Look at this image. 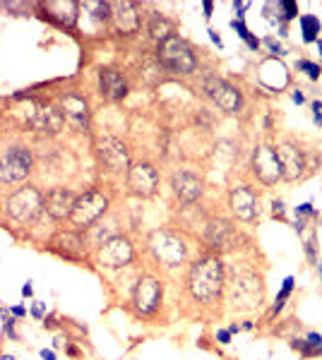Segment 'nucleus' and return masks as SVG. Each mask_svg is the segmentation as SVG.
<instances>
[{"instance_id":"nucleus-1","label":"nucleus","mask_w":322,"mask_h":360,"mask_svg":"<svg viewBox=\"0 0 322 360\" xmlns=\"http://www.w3.org/2000/svg\"><path fill=\"white\" fill-rule=\"evenodd\" d=\"M224 286H226V272L221 257L217 255L200 257L188 272V293L192 295V300L202 305H212L219 300Z\"/></svg>"},{"instance_id":"nucleus-2","label":"nucleus","mask_w":322,"mask_h":360,"mask_svg":"<svg viewBox=\"0 0 322 360\" xmlns=\"http://www.w3.org/2000/svg\"><path fill=\"white\" fill-rule=\"evenodd\" d=\"M3 212H5L8 221H12L17 226H31L44 214V192L31 183L22 185L5 197Z\"/></svg>"},{"instance_id":"nucleus-3","label":"nucleus","mask_w":322,"mask_h":360,"mask_svg":"<svg viewBox=\"0 0 322 360\" xmlns=\"http://www.w3.org/2000/svg\"><path fill=\"white\" fill-rule=\"evenodd\" d=\"M149 252L152 257L166 269H176V267L185 264L188 259V245H185L183 235L171 231V228H156L147 238Z\"/></svg>"},{"instance_id":"nucleus-4","label":"nucleus","mask_w":322,"mask_h":360,"mask_svg":"<svg viewBox=\"0 0 322 360\" xmlns=\"http://www.w3.org/2000/svg\"><path fill=\"white\" fill-rule=\"evenodd\" d=\"M111 206V199L103 195L101 190H84L82 195H77V202H75V209L70 214V223H73L75 231H82L87 233L92 226H96L99 221L106 216Z\"/></svg>"},{"instance_id":"nucleus-5","label":"nucleus","mask_w":322,"mask_h":360,"mask_svg":"<svg viewBox=\"0 0 322 360\" xmlns=\"http://www.w3.org/2000/svg\"><path fill=\"white\" fill-rule=\"evenodd\" d=\"M156 58H159L161 67H166L173 74H192L198 70V58H195L190 44L181 36H171L166 41H161Z\"/></svg>"},{"instance_id":"nucleus-6","label":"nucleus","mask_w":322,"mask_h":360,"mask_svg":"<svg viewBox=\"0 0 322 360\" xmlns=\"http://www.w3.org/2000/svg\"><path fill=\"white\" fill-rule=\"evenodd\" d=\"M34 170V154L24 144H12L0 154V185H20Z\"/></svg>"},{"instance_id":"nucleus-7","label":"nucleus","mask_w":322,"mask_h":360,"mask_svg":"<svg viewBox=\"0 0 322 360\" xmlns=\"http://www.w3.org/2000/svg\"><path fill=\"white\" fill-rule=\"evenodd\" d=\"M94 151H96V159L101 163L106 170L111 173H125L130 170V154H128V147L123 142L113 137V135L103 132V135H96L94 137Z\"/></svg>"},{"instance_id":"nucleus-8","label":"nucleus","mask_w":322,"mask_h":360,"mask_svg":"<svg viewBox=\"0 0 322 360\" xmlns=\"http://www.w3.org/2000/svg\"><path fill=\"white\" fill-rule=\"evenodd\" d=\"M46 250H51L53 255H58L60 259H67V262H87L89 259L87 233L75 231V228L58 231V233L46 243Z\"/></svg>"},{"instance_id":"nucleus-9","label":"nucleus","mask_w":322,"mask_h":360,"mask_svg":"<svg viewBox=\"0 0 322 360\" xmlns=\"http://www.w3.org/2000/svg\"><path fill=\"white\" fill-rule=\"evenodd\" d=\"M262 279L253 272H236L231 279V302L238 310H253L262 302Z\"/></svg>"},{"instance_id":"nucleus-10","label":"nucleus","mask_w":322,"mask_h":360,"mask_svg":"<svg viewBox=\"0 0 322 360\" xmlns=\"http://www.w3.org/2000/svg\"><path fill=\"white\" fill-rule=\"evenodd\" d=\"M161 298H164V286L161 281L152 274H142L132 288V308L135 312L142 317H152L161 305Z\"/></svg>"},{"instance_id":"nucleus-11","label":"nucleus","mask_w":322,"mask_h":360,"mask_svg":"<svg viewBox=\"0 0 322 360\" xmlns=\"http://www.w3.org/2000/svg\"><path fill=\"white\" fill-rule=\"evenodd\" d=\"M135 259V245L128 235L118 233L113 238H109L103 245H99L96 250V262L103 269H123Z\"/></svg>"},{"instance_id":"nucleus-12","label":"nucleus","mask_w":322,"mask_h":360,"mask_svg":"<svg viewBox=\"0 0 322 360\" xmlns=\"http://www.w3.org/2000/svg\"><path fill=\"white\" fill-rule=\"evenodd\" d=\"M202 91H205L224 113H238V110H241V103H243L241 91H238L234 84H228L226 80L217 77V74H207L205 80H202Z\"/></svg>"},{"instance_id":"nucleus-13","label":"nucleus","mask_w":322,"mask_h":360,"mask_svg":"<svg viewBox=\"0 0 322 360\" xmlns=\"http://www.w3.org/2000/svg\"><path fill=\"white\" fill-rule=\"evenodd\" d=\"M125 183H128V190L135 197L147 199V197H152L154 192H156V187H159V170L147 161L132 163L130 170H128Z\"/></svg>"},{"instance_id":"nucleus-14","label":"nucleus","mask_w":322,"mask_h":360,"mask_svg":"<svg viewBox=\"0 0 322 360\" xmlns=\"http://www.w3.org/2000/svg\"><path fill=\"white\" fill-rule=\"evenodd\" d=\"M253 173L264 185H274L277 180H281V163H279L277 147H270V144L255 147V151H253Z\"/></svg>"},{"instance_id":"nucleus-15","label":"nucleus","mask_w":322,"mask_h":360,"mask_svg":"<svg viewBox=\"0 0 322 360\" xmlns=\"http://www.w3.org/2000/svg\"><path fill=\"white\" fill-rule=\"evenodd\" d=\"M77 195L67 185H56L44 195V212L53 221H70V214L75 209Z\"/></svg>"},{"instance_id":"nucleus-16","label":"nucleus","mask_w":322,"mask_h":360,"mask_svg":"<svg viewBox=\"0 0 322 360\" xmlns=\"http://www.w3.org/2000/svg\"><path fill=\"white\" fill-rule=\"evenodd\" d=\"M27 125H29L34 132L53 137V135H58L60 130H63L65 118H63L60 108H56L51 103H39V106H34V110H31L29 116H27Z\"/></svg>"},{"instance_id":"nucleus-17","label":"nucleus","mask_w":322,"mask_h":360,"mask_svg":"<svg viewBox=\"0 0 322 360\" xmlns=\"http://www.w3.org/2000/svg\"><path fill=\"white\" fill-rule=\"evenodd\" d=\"M60 113L65 118V123L77 132H89V120H92V110L84 96L80 94H65L60 96Z\"/></svg>"},{"instance_id":"nucleus-18","label":"nucleus","mask_w":322,"mask_h":360,"mask_svg":"<svg viewBox=\"0 0 322 360\" xmlns=\"http://www.w3.org/2000/svg\"><path fill=\"white\" fill-rule=\"evenodd\" d=\"M238 240V233H236V228L231 221L226 219H209L205 226V243L209 250L214 252H226L231 250Z\"/></svg>"},{"instance_id":"nucleus-19","label":"nucleus","mask_w":322,"mask_h":360,"mask_svg":"<svg viewBox=\"0 0 322 360\" xmlns=\"http://www.w3.org/2000/svg\"><path fill=\"white\" fill-rule=\"evenodd\" d=\"M171 187L181 204H192L202 195V178L188 168H181L171 176Z\"/></svg>"},{"instance_id":"nucleus-20","label":"nucleus","mask_w":322,"mask_h":360,"mask_svg":"<svg viewBox=\"0 0 322 360\" xmlns=\"http://www.w3.org/2000/svg\"><path fill=\"white\" fill-rule=\"evenodd\" d=\"M228 206L236 219L253 221L257 216V195L250 185H236L228 195Z\"/></svg>"},{"instance_id":"nucleus-21","label":"nucleus","mask_w":322,"mask_h":360,"mask_svg":"<svg viewBox=\"0 0 322 360\" xmlns=\"http://www.w3.org/2000/svg\"><path fill=\"white\" fill-rule=\"evenodd\" d=\"M53 24H58L63 29H73L75 24H77V17H80V3H75V0H51V3H44L41 5Z\"/></svg>"},{"instance_id":"nucleus-22","label":"nucleus","mask_w":322,"mask_h":360,"mask_svg":"<svg viewBox=\"0 0 322 360\" xmlns=\"http://www.w3.org/2000/svg\"><path fill=\"white\" fill-rule=\"evenodd\" d=\"M277 154H279V163H281V178L289 180V183L298 180L303 176V168H306L303 151L296 144H291V142H284V144H279Z\"/></svg>"},{"instance_id":"nucleus-23","label":"nucleus","mask_w":322,"mask_h":360,"mask_svg":"<svg viewBox=\"0 0 322 360\" xmlns=\"http://www.w3.org/2000/svg\"><path fill=\"white\" fill-rule=\"evenodd\" d=\"M111 20L116 24V29L125 36H130L139 29V12L135 3H111Z\"/></svg>"},{"instance_id":"nucleus-24","label":"nucleus","mask_w":322,"mask_h":360,"mask_svg":"<svg viewBox=\"0 0 322 360\" xmlns=\"http://www.w3.org/2000/svg\"><path fill=\"white\" fill-rule=\"evenodd\" d=\"M99 91L109 101H120V99L128 96V82H125V77L118 70L103 67L101 72H99Z\"/></svg>"},{"instance_id":"nucleus-25","label":"nucleus","mask_w":322,"mask_h":360,"mask_svg":"<svg viewBox=\"0 0 322 360\" xmlns=\"http://www.w3.org/2000/svg\"><path fill=\"white\" fill-rule=\"evenodd\" d=\"M149 34H152L156 41H166V39L176 36V27H173V22L171 20H166V17L161 15H154L152 17V24H149Z\"/></svg>"},{"instance_id":"nucleus-26","label":"nucleus","mask_w":322,"mask_h":360,"mask_svg":"<svg viewBox=\"0 0 322 360\" xmlns=\"http://www.w3.org/2000/svg\"><path fill=\"white\" fill-rule=\"evenodd\" d=\"M80 8H84L94 20H99V22H103V24L111 20V3H84Z\"/></svg>"},{"instance_id":"nucleus-27","label":"nucleus","mask_w":322,"mask_h":360,"mask_svg":"<svg viewBox=\"0 0 322 360\" xmlns=\"http://www.w3.org/2000/svg\"><path fill=\"white\" fill-rule=\"evenodd\" d=\"M300 27H303V39H306L308 44L317 39L320 34V22H317V17L315 15H303L300 17Z\"/></svg>"},{"instance_id":"nucleus-28","label":"nucleus","mask_w":322,"mask_h":360,"mask_svg":"<svg viewBox=\"0 0 322 360\" xmlns=\"http://www.w3.org/2000/svg\"><path fill=\"white\" fill-rule=\"evenodd\" d=\"M231 27H234L236 31H238V36H241L243 41H245V44H248L250 48H253V51H257L260 41H257V39L253 36V34H250V29L245 27V22H243V20H234V22H231Z\"/></svg>"},{"instance_id":"nucleus-29","label":"nucleus","mask_w":322,"mask_h":360,"mask_svg":"<svg viewBox=\"0 0 322 360\" xmlns=\"http://www.w3.org/2000/svg\"><path fill=\"white\" fill-rule=\"evenodd\" d=\"M0 319H3V334H8V338H10V341H17V331H15L17 317L8 315L5 310L0 308Z\"/></svg>"},{"instance_id":"nucleus-30","label":"nucleus","mask_w":322,"mask_h":360,"mask_svg":"<svg viewBox=\"0 0 322 360\" xmlns=\"http://www.w3.org/2000/svg\"><path fill=\"white\" fill-rule=\"evenodd\" d=\"M291 288H293V276H286V281H284V288H281V293H279V298H277V305H274V310L272 312H279V310L284 308V300L289 298V293H291Z\"/></svg>"},{"instance_id":"nucleus-31","label":"nucleus","mask_w":322,"mask_h":360,"mask_svg":"<svg viewBox=\"0 0 322 360\" xmlns=\"http://www.w3.org/2000/svg\"><path fill=\"white\" fill-rule=\"evenodd\" d=\"M279 8H281V12H284V20H293V17L298 15V8H296V3H291V0L279 3Z\"/></svg>"},{"instance_id":"nucleus-32","label":"nucleus","mask_w":322,"mask_h":360,"mask_svg":"<svg viewBox=\"0 0 322 360\" xmlns=\"http://www.w3.org/2000/svg\"><path fill=\"white\" fill-rule=\"evenodd\" d=\"M298 67H300V70H306L310 80H317V77H320V67L313 65V63H308V60H300Z\"/></svg>"},{"instance_id":"nucleus-33","label":"nucleus","mask_w":322,"mask_h":360,"mask_svg":"<svg viewBox=\"0 0 322 360\" xmlns=\"http://www.w3.org/2000/svg\"><path fill=\"white\" fill-rule=\"evenodd\" d=\"M272 214H274V219H286V209H284V202H281V199H274V202H272Z\"/></svg>"},{"instance_id":"nucleus-34","label":"nucleus","mask_w":322,"mask_h":360,"mask_svg":"<svg viewBox=\"0 0 322 360\" xmlns=\"http://www.w3.org/2000/svg\"><path fill=\"white\" fill-rule=\"evenodd\" d=\"M44 310H46V305L37 300V302H34V308H31V317H34V319H39V322H44V319H46Z\"/></svg>"},{"instance_id":"nucleus-35","label":"nucleus","mask_w":322,"mask_h":360,"mask_svg":"<svg viewBox=\"0 0 322 360\" xmlns=\"http://www.w3.org/2000/svg\"><path fill=\"white\" fill-rule=\"evenodd\" d=\"M306 344L310 346V348H320V346H322V336H320V334H310Z\"/></svg>"},{"instance_id":"nucleus-36","label":"nucleus","mask_w":322,"mask_h":360,"mask_svg":"<svg viewBox=\"0 0 322 360\" xmlns=\"http://www.w3.org/2000/svg\"><path fill=\"white\" fill-rule=\"evenodd\" d=\"M313 116H315V120L322 125V101H315L313 103Z\"/></svg>"},{"instance_id":"nucleus-37","label":"nucleus","mask_w":322,"mask_h":360,"mask_svg":"<svg viewBox=\"0 0 322 360\" xmlns=\"http://www.w3.org/2000/svg\"><path fill=\"white\" fill-rule=\"evenodd\" d=\"M10 315L12 317H24L27 315V308H22V305H12V308H10Z\"/></svg>"},{"instance_id":"nucleus-38","label":"nucleus","mask_w":322,"mask_h":360,"mask_svg":"<svg viewBox=\"0 0 322 360\" xmlns=\"http://www.w3.org/2000/svg\"><path fill=\"white\" fill-rule=\"evenodd\" d=\"M41 360H58L56 358V351H53V348H44V351H41Z\"/></svg>"},{"instance_id":"nucleus-39","label":"nucleus","mask_w":322,"mask_h":360,"mask_svg":"<svg viewBox=\"0 0 322 360\" xmlns=\"http://www.w3.org/2000/svg\"><path fill=\"white\" fill-rule=\"evenodd\" d=\"M22 295H24V298H31V295H34V286H31V281H27V283L22 286Z\"/></svg>"},{"instance_id":"nucleus-40","label":"nucleus","mask_w":322,"mask_h":360,"mask_svg":"<svg viewBox=\"0 0 322 360\" xmlns=\"http://www.w3.org/2000/svg\"><path fill=\"white\" fill-rule=\"evenodd\" d=\"M248 8V3H234V10L238 12V20H243V12Z\"/></svg>"},{"instance_id":"nucleus-41","label":"nucleus","mask_w":322,"mask_h":360,"mask_svg":"<svg viewBox=\"0 0 322 360\" xmlns=\"http://www.w3.org/2000/svg\"><path fill=\"white\" fill-rule=\"evenodd\" d=\"M217 338H219L221 344H231V331H219V334H217Z\"/></svg>"},{"instance_id":"nucleus-42","label":"nucleus","mask_w":322,"mask_h":360,"mask_svg":"<svg viewBox=\"0 0 322 360\" xmlns=\"http://www.w3.org/2000/svg\"><path fill=\"white\" fill-rule=\"evenodd\" d=\"M202 8H205V17H207V20H209V17H212V12H214V3H209V0H205V3H202Z\"/></svg>"},{"instance_id":"nucleus-43","label":"nucleus","mask_w":322,"mask_h":360,"mask_svg":"<svg viewBox=\"0 0 322 360\" xmlns=\"http://www.w3.org/2000/svg\"><path fill=\"white\" fill-rule=\"evenodd\" d=\"M209 39H212L214 44H217V46H219V48H221V36H219V31H214V29H209Z\"/></svg>"},{"instance_id":"nucleus-44","label":"nucleus","mask_w":322,"mask_h":360,"mask_svg":"<svg viewBox=\"0 0 322 360\" xmlns=\"http://www.w3.org/2000/svg\"><path fill=\"white\" fill-rule=\"evenodd\" d=\"M267 46L272 48V53H279V51H281V48H279V44L274 41V39H267Z\"/></svg>"},{"instance_id":"nucleus-45","label":"nucleus","mask_w":322,"mask_h":360,"mask_svg":"<svg viewBox=\"0 0 322 360\" xmlns=\"http://www.w3.org/2000/svg\"><path fill=\"white\" fill-rule=\"evenodd\" d=\"M65 351H67V355H73V358H80V351H77L75 346H67Z\"/></svg>"},{"instance_id":"nucleus-46","label":"nucleus","mask_w":322,"mask_h":360,"mask_svg":"<svg viewBox=\"0 0 322 360\" xmlns=\"http://www.w3.org/2000/svg\"><path fill=\"white\" fill-rule=\"evenodd\" d=\"M293 101H296V103H303V94H300V91H293Z\"/></svg>"},{"instance_id":"nucleus-47","label":"nucleus","mask_w":322,"mask_h":360,"mask_svg":"<svg viewBox=\"0 0 322 360\" xmlns=\"http://www.w3.org/2000/svg\"><path fill=\"white\" fill-rule=\"evenodd\" d=\"M0 360H15V358H12V355H8V353H3V355H0Z\"/></svg>"},{"instance_id":"nucleus-48","label":"nucleus","mask_w":322,"mask_h":360,"mask_svg":"<svg viewBox=\"0 0 322 360\" xmlns=\"http://www.w3.org/2000/svg\"><path fill=\"white\" fill-rule=\"evenodd\" d=\"M317 46H320V53H322V41H317Z\"/></svg>"}]
</instances>
